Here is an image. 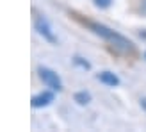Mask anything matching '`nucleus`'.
I'll use <instances>...</instances> for the list:
<instances>
[{
	"label": "nucleus",
	"instance_id": "f257e3e1",
	"mask_svg": "<svg viewBox=\"0 0 146 132\" xmlns=\"http://www.w3.org/2000/svg\"><path fill=\"white\" fill-rule=\"evenodd\" d=\"M89 27L93 29V32H94V34H98V36H102L104 39L111 41L116 48L123 50V52H132V50H134V43H132V41H128L127 38H123V36H119L118 32L111 31V29H107L105 25H100V23H89Z\"/></svg>",
	"mask_w": 146,
	"mask_h": 132
},
{
	"label": "nucleus",
	"instance_id": "f03ea898",
	"mask_svg": "<svg viewBox=\"0 0 146 132\" xmlns=\"http://www.w3.org/2000/svg\"><path fill=\"white\" fill-rule=\"evenodd\" d=\"M38 73H39V79L50 87V89H54V91H61L62 89V82H61V79H59V75H57L55 71L48 70V68H39Z\"/></svg>",
	"mask_w": 146,
	"mask_h": 132
},
{
	"label": "nucleus",
	"instance_id": "7ed1b4c3",
	"mask_svg": "<svg viewBox=\"0 0 146 132\" xmlns=\"http://www.w3.org/2000/svg\"><path fill=\"white\" fill-rule=\"evenodd\" d=\"M36 31H38L45 39H48L50 43H55L57 41L55 36H54V32H52V27H50V23L46 21V18L39 16L38 20H36Z\"/></svg>",
	"mask_w": 146,
	"mask_h": 132
},
{
	"label": "nucleus",
	"instance_id": "20e7f679",
	"mask_svg": "<svg viewBox=\"0 0 146 132\" xmlns=\"http://www.w3.org/2000/svg\"><path fill=\"white\" fill-rule=\"evenodd\" d=\"M54 102V95L52 93H48V91H45V93H41V95H36V97H32V107H45V105H48V104H52Z\"/></svg>",
	"mask_w": 146,
	"mask_h": 132
},
{
	"label": "nucleus",
	"instance_id": "39448f33",
	"mask_svg": "<svg viewBox=\"0 0 146 132\" xmlns=\"http://www.w3.org/2000/svg\"><path fill=\"white\" fill-rule=\"evenodd\" d=\"M98 79H100V82H104L105 86H111V87L119 84L118 75H114L112 71H102V73H98Z\"/></svg>",
	"mask_w": 146,
	"mask_h": 132
},
{
	"label": "nucleus",
	"instance_id": "423d86ee",
	"mask_svg": "<svg viewBox=\"0 0 146 132\" xmlns=\"http://www.w3.org/2000/svg\"><path fill=\"white\" fill-rule=\"evenodd\" d=\"M73 100H75L78 105H87L91 102V95L87 91H78V93L73 95Z\"/></svg>",
	"mask_w": 146,
	"mask_h": 132
},
{
	"label": "nucleus",
	"instance_id": "0eeeda50",
	"mask_svg": "<svg viewBox=\"0 0 146 132\" xmlns=\"http://www.w3.org/2000/svg\"><path fill=\"white\" fill-rule=\"evenodd\" d=\"M73 63H75V64H78L80 68H84V70H89V63H87V61H84L82 57H75V59H73Z\"/></svg>",
	"mask_w": 146,
	"mask_h": 132
},
{
	"label": "nucleus",
	"instance_id": "6e6552de",
	"mask_svg": "<svg viewBox=\"0 0 146 132\" xmlns=\"http://www.w3.org/2000/svg\"><path fill=\"white\" fill-rule=\"evenodd\" d=\"M111 4H112V0H94V5H96V7H102V9L109 7Z\"/></svg>",
	"mask_w": 146,
	"mask_h": 132
},
{
	"label": "nucleus",
	"instance_id": "1a4fd4ad",
	"mask_svg": "<svg viewBox=\"0 0 146 132\" xmlns=\"http://www.w3.org/2000/svg\"><path fill=\"white\" fill-rule=\"evenodd\" d=\"M141 13L146 16V0H143V2H141Z\"/></svg>",
	"mask_w": 146,
	"mask_h": 132
},
{
	"label": "nucleus",
	"instance_id": "9d476101",
	"mask_svg": "<svg viewBox=\"0 0 146 132\" xmlns=\"http://www.w3.org/2000/svg\"><path fill=\"white\" fill-rule=\"evenodd\" d=\"M141 107L146 111V97H143V98H141Z\"/></svg>",
	"mask_w": 146,
	"mask_h": 132
},
{
	"label": "nucleus",
	"instance_id": "9b49d317",
	"mask_svg": "<svg viewBox=\"0 0 146 132\" xmlns=\"http://www.w3.org/2000/svg\"><path fill=\"white\" fill-rule=\"evenodd\" d=\"M144 59H146V54H144Z\"/></svg>",
	"mask_w": 146,
	"mask_h": 132
}]
</instances>
